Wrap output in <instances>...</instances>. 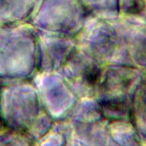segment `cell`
<instances>
[{
    "label": "cell",
    "mask_w": 146,
    "mask_h": 146,
    "mask_svg": "<svg viewBox=\"0 0 146 146\" xmlns=\"http://www.w3.org/2000/svg\"><path fill=\"white\" fill-rule=\"evenodd\" d=\"M100 70L98 68L92 67L86 72L85 76L89 83L94 84L98 80V79L100 77Z\"/></svg>",
    "instance_id": "obj_1"
}]
</instances>
